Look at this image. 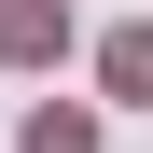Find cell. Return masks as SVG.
<instances>
[{
    "label": "cell",
    "mask_w": 153,
    "mask_h": 153,
    "mask_svg": "<svg viewBox=\"0 0 153 153\" xmlns=\"http://www.w3.org/2000/svg\"><path fill=\"white\" fill-rule=\"evenodd\" d=\"M56 42H70L56 0H0V56H56Z\"/></svg>",
    "instance_id": "cell-1"
},
{
    "label": "cell",
    "mask_w": 153,
    "mask_h": 153,
    "mask_svg": "<svg viewBox=\"0 0 153 153\" xmlns=\"http://www.w3.org/2000/svg\"><path fill=\"white\" fill-rule=\"evenodd\" d=\"M111 97H153V28H111Z\"/></svg>",
    "instance_id": "cell-2"
},
{
    "label": "cell",
    "mask_w": 153,
    "mask_h": 153,
    "mask_svg": "<svg viewBox=\"0 0 153 153\" xmlns=\"http://www.w3.org/2000/svg\"><path fill=\"white\" fill-rule=\"evenodd\" d=\"M28 153H97V125L84 111H28Z\"/></svg>",
    "instance_id": "cell-3"
}]
</instances>
